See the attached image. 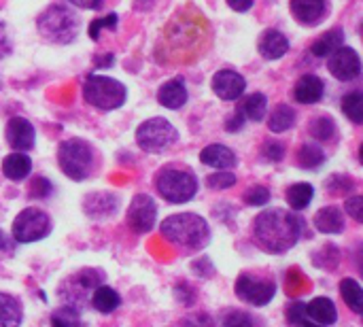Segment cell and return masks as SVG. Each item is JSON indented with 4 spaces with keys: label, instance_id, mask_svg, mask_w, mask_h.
<instances>
[{
    "label": "cell",
    "instance_id": "obj_41",
    "mask_svg": "<svg viewBox=\"0 0 363 327\" xmlns=\"http://www.w3.org/2000/svg\"><path fill=\"white\" fill-rule=\"evenodd\" d=\"M302 317H306V304H302V302H291V304L287 306V321H289V326H294V323L300 321Z\"/></svg>",
    "mask_w": 363,
    "mask_h": 327
},
{
    "label": "cell",
    "instance_id": "obj_38",
    "mask_svg": "<svg viewBox=\"0 0 363 327\" xmlns=\"http://www.w3.org/2000/svg\"><path fill=\"white\" fill-rule=\"evenodd\" d=\"M51 326L53 327H77V315L72 313V309H64V311H57L51 319Z\"/></svg>",
    "mask_w": 363,
    "mask_h": 327
},
{
    "label": "cell",
    "instance_id": "obj_7",
    "mask_svg": "<svg viewBox=\"0 0 363 327\" xmlns=\"http://www.w3.org/2000/svg\"><path fill=\"white\" fill-rule=\"evenodd\" d=\"M83 96H85V100L91 106L102 109V111H111V109H119L125 102L128 89L117 79H108V77L94 74V77H89L85 81Z\"/></svg>",
    "mask_w": 363,
    "mask_h": 327
},
{
    "label": "cell",
    "instance_id": "obj_13",
    "mask_svg": "<svg viewBox=\"0 0 363 327\" xmlns=\"http://www.w3.org/2000/svg\"><path fill=\"white\" fill-rule=\"evenodd\" d=\"M245 87H247V81L236 70L223 68V70L215 72V77H213V92L221 100H238L245 94Z\"/></svg>",
    "mask_w": 363,
    "mask_h": 327
},
{
    "label": "cell",
    "instance_id": "obj_32",
    "mask_svg": "<svg viewBox=\"0 0 363 327\" xmlns=\"http://www.w3.org/2000/svg\"><path fill=\"white\" fill-rule=\"evenodd\" d=\"M342 113L353 121L362 123L363 121V94L362 92H351L342 98Z\"/></svg>",
    "mask_w": 363,
    "mask_h": 327
},
{
    "label": "cell",
    "instance_id": "obj_6",
    "mask_svg": "<svg viewBox=\"0 0 363 327\" xmlns=\"http://www.w3.org/2000/svg\"><path fill=\"white\" fill-rule=\"evenodd\" d=\"M155 187L162 198L172 204L189 202L198 192V181L191 172L181 168H164L155 174Z\"/></svg>",
    "mask_w": 363,
    "mask_h": 327
},
{
    "label": "cell",
    "instance_id": "obj_11",
    "mask_svg": "<svg viewBox=\"0 0 363 327\" xmlns=\"http://www.w3.org/2000/svg\"><path fill=\"white\" fill-rule=\"evenodd\" d=\"M328 68L338 81H353L362 74V60L353 47H338L332 55H328Z\"/></svg>",
    "mask_w": 363,
    "mask_h": 327
},
{
    "label": "cell",
    "instance_id": "obj_24",
    "mask_svg": "<svg viewBox=\"0 0 363 327\" xmlns=\"http://www.w3.org/2000/svg\"><path fill=\"white\" fill-rule=\"evenodd\" d=\"M23 311L13 296L0 294V327H19Z\"/></svg>",
    "mask_w": 363,
    "mask_h": 327
},
{
    "label": "cell",
    "instance_id": "obj_30",
    "mask_svg": "<svg viewBox=\"0 0 363 327\" xmlns=\"http://www.w3.org/2000/svg\"><path fill=\"white\" fill-rule=\"evenodd\" d=\"M313 196H315V189L308 183H296L287 189V202L294 211H304L311 204Z\"/></svg>",
    "mask_w": 363,
    "mask_h": 327
},
{
    "label": "cell",
    "instance_id": "obj_8",
    "mask_svg": "<svg viewBox=\"0 0 363 327\" xmlns=\"http://www.w3.org/2000/svg\"><path fill=\"white\" fill-rule=\"evenodd\" d=\"M136 143L147 153H162L172 143H177V130L168 119L153 117L140 123V128L136 130Z\"/></svg>",
    "mask_w": 363,
    "mask_h": 327
},
{
    "label": "cell",
    "instance_id": "obj_3",
    "mask_svg": "<svg viewBox=\"0 0 363 327\" xmlns=\"http://www.w3.org/2000/svg\"><path fill=\"white\" fill-rule=\"evenodd\" d=\"M160 232L168 243L183 247V249H200L211 238L206 219L194 213H181V215H172L164 219L160 226Z\"/></svg>",
    "mask_w": 363,
    "mask_h": 327
},
{
    "label": "cell",
    "instance_id": "obj_21",
    "mask_svg": "<svg viewBox=\"0 0 363 327\" xmlns=\"http://www.w3.org/2000/svg\"><path fill=\"white\" fill-rule=\"evenodd\" d=\"M30 170H32V160L21 151H15V153L6 155L4 162H2V174L6 179H11V181L26 179L30 174Z\"/></svg>",
    "mask_w": 363,
    "mask_h": 327
},
{
    "label": "cell",
    "instance_id": "obj_28",
    "mask_svg": "<svg viewBox=\"0 0 363 327\" xmlns=\"http://www.w3.org/2000/svg\"><path fill=\"white\" fill-rule=\"evenodd\" d=\"M340 296H342V300L347 302V306H349L353 313L362 315L363 292H362V285H359L355 279H342V281H340Z\"/></svg>",
    "mask_w": 363,
    "mask_h": 327
},
{
    "label": "cell",
    "instance_id": "obj_4",
    "mask_svg": "<svg viewBox=\"0 0 363 327\" xmlns=\"http://www.w3.org/2000/svg\"><path fill=\"white\" fill-rule=\"evenodd\" d=\"M77 15L66 4H51L36 19L43 38L55 45H68L77 36Z\"/></svg>",
    "mask_w": 363,
    "mask_h": 327
},
{
    "label": "cell",
    "instance_id": "obj_19",
    "mask_svg": "<svg viewBox=\"0 0 363 327\" xmlns=\"http://www.w3.org/2000/svg\"><path fill=\"white\" fill-rule=\"evenodd\" d=\"M157 100L166 109H181L187 102V89H185L183 79L177 77V79L164 83L157 92Z\"/></svg>",
    "mask_w": 363,
    "mask_h": 327
},
{
    "label": "cell",
    "instance_id": "obj_46",
    "mask_svg": "<svg viewBox=\"0 0 363 327\" xmlns=\"http://www.w3.org/2000/svg\"><path fill=\"white\" fill-rule=\"evenodd\" d=\"M294 327H325V326H319V323H315V321H311L308 317H302L300 321H296Z\"/></svg>",
    "mask_w": 363,
    "mask_h": 327
},
{
    "label": "cell",
    "instance_id": "obj_16",
    "mask_svg": "<svg viewBox=\"0 0 363 327\" xmlns=\"http://www.w3.org/2000/svg\"><path fill=\"white\" fill-rule=\"evenodd\" d=\"M328 2L325 0H291V13L300 23L313 26L319 23L325 15Z\"/></svg>",
    "mask_w": 363,
    "mask_h": 327
},
{
    "label": "cell",
    "instance_id": "obj_29",
    "mask_svg": "<svg viewBox=\"0 0 363 327\" xmlns=\"http://www.w3.org/2000/svg\"><path fill=\"white\" fill-rule=\"evenodd\" d=\"M294 123H296V111L289 104H279L270 113V119H268V128L277 134L287 132Z\"/></svg>",
    "mask_w": 363,
    "mask_h": 327
},
{
    "label": "cell",
    "instance_id": "obj_37",
    "mask_svg": "<svg viewBox=\"0 0 363 327\" xmlns=\"http://www.w3.org/2000/svg\"><path fill=\"white\" fill-rule=\"evenodd\" d=\"M115 26H117V15H115V13H111V15H106V17H100V19H94V21L89 23V36L96 40L102 28L115 30Z\"/></svg>",
    "mask_w": 363,
    "mask_h": 327
},
{
    "label": "cell",
    "instance_id": "obj_35",
    "mask_svg": "<svg viewBox=\"0 0 363 327\" xmlns=\"http://www.w3.org/2000/svg\"><path fill=\"white\" fill-rule=\"evenodd\" d=\"M206 185L211 189H228V187H234L236 185V177L228 170H221V172H215L206 179Z\"/></svg>",
    "mask_w": 363,
    "mask_h": 327
},
{
    "label": "cell",
    "instance_id": "obj_39",
    "mask_svg": "<svg viewBox=\"0 0 363 327\" xmlns=\"http://www.w3.org/2000/svg\"><path fill=\"white\" fill-rule=\"evenodd\" d=\"M51 194V183L47 179H34L32 181V187H30V196L32 198H47Z\"/></svg>",
    "mask_w": 363,
    "mask_h": 327
},
{
    "label": "cell",
    "instance_id": "obj_26",
    "mask_svg": "<svg viewBox=\"0 0 363 327\" xmlns=\"http://www.w3.org/2000/svg\"><path fill=\"white\" fill-rule=\"evenodd\" d=\"M268 111V98L264 94H251L238 109V113L249 121H262Z\"/></svg>",
    "mask_w": 363,
    "mask_h": 327
},
{
    "label": "cell",
    "instance_id": "obj_23",
    "mask_svg": "<svg viewBox=\"0 0 363 327\" xmlns=\"http://www.w3.org/2000/svg\"><path fill=\"white\" fill-rule=\"evenodd\" d=\"M342 45H345V32L340 28H334V30H328L325 34H321L313 43V53L317 57H328V55H332Z\"/></svg>",
    "mask_w": 363,
    "mask_h": 327
},
{
    "label": "cell",
    "instance_id": "obj_2",
    "mask_svg": "<svg viewBox=\"0 0 363 327\" xmlns=\"http://www.w3.org/2000/svg\"><path fill=\"white\" fill-rule=\"evenodd\" d=\"M302 223L296 215L285 209H272L255 219L253 236L255 243L268 253H285L300 240Z\"/></svg>",
    "mask_w": 363,
    "mask_h": 327
},
{
    "label": "cell",
    "instance_id": "obj_33",
    "mask_svg": "<svg viewBox=\"0 0 363 327\" xmlns=\"http://www.w3.org/2000/svg\"><path fill=\"white\" fill-rule=\"evenodd\" d=\"M308 128H311V134L317 140H330L334 136V130H336V126H334V121L330 117H317V119L311 121Z\"/></svg>",
    "mask_w": 363,
    "mask_h": 327
},
{
    "label": "cell",
    "instance_id": "obj_47",
    "mask_svg": "<svg viewBox=\"0 0 363 327\" xmlns=\"http://www.w3.org/2000/svg\"><path fill=\"white\" fill-rule=\"evenodd\" d=\"M0 247H2V232H0Z\"/></svg>",
    "mask_w": 363,
    "mask_h": 327
},
{
    "label": "cell",
    "instance_id": "obj_31",
    "mask_svg": "<svg viewBox=\"0 0 363 327\" xmlns=\"http://www.w3.org/2000/svg\"><path fill=\"white\" fill-rule=\"evenodd\" d=\"M298 162H300L302 168L313 170V168H319L325 162V153H323L321 147L308 143V145H302V149L298 151Z\"/></svg>",
    "mask_w": 363,
    "mask_h": 327
},
{
    "label": "cell",
    "instance_id": "obj_27",
    "mask_svg": "<svg viewBox=\"0 0 363 327\" xmlns=\"http://www.w3.org/2000/svg\"><path fill=\"white\" fill-rule=\"evenodd\" d=\"M91 304H94L96 311L108 315V313H113L121 304V298H119V294L115 289H111L106 285H100V287H96V292L91 296Z\"/></svg>",
    "mask_w": 363,
    "mask_h": 327
},
{
    "label": "cell",
    "instance_id": "obj_40",
    "mask_svg": "<svg viewBox=\"0 0 363 327\" xmlns=\"http://www.w3.org/2000/svg\"><path fill=\"white\" fill-rule=\"evenodd\" d=\"M347 213L355 219V221H363V198L362 196H353L347 200Z\"/></svg>",
    "mask_w": 363,
    "mask_h": 327
},
{
    "label": "cell",
    "instance_id": "obj_14",
    "mask_svg": "<svg viewBox=\"0 0 363 327\" xmlns=\"http://www.w3.org/2000/svg\"><path fill=\"white\" fill-rule=\"evenodd\" d=\"M34 140H36V134H34V128L28 119L23 117H13L9 123H6V143L15 149V151H28L34 147Z\"/></svg>",
    "mask_w": 363,
    "mask_h": 327
},
{
    "label": "cell",
    "instance_id": "obj_36",
    "mask_svg": "<svg viewBox=\"0 0 363 327\" xmlns=\"http://www.w3.org/2000/svg\"><path fill=\"white\" fill-rule=\"evenodd\" d=\"M221 327H253V319L242 311H232L223 317Z\"/></svg>",
    "mask_w": 363,
    "mask_h": 327
},
{
    "label": "cell",
    "instance_id": "obj_44",
    "mask_svg": "<svg viewBox=\"0 0 363 327\" xmlns=\"http://www.w3.org/2000/svg\"><path fill=\"white\" fill-rule=\"evenodd\" d=\"M9 53V36L4 30V23L0 21V57H4Z\"/></svg>",
    "mask_w": 363,
    "mask_h": 327
},
{
    "label": "cell",
    "instance_id": "obj_15",
    "mask_svg": "<svg viewBox=\"0 0 363 327\" xmlns=\"http://www.w3.org/2000/svg\"><path fill=\"white\" fill-rule=\"evenodd\" d=\"M325 85L317 74H304L302 79H298L296 87H294V98L300 104H315L323 98Z\"/></svg>",
    "mask_w": 363,
    "mask_h": 327
},
{
    "label": "cell",
    "instance_id": "obj_25",
    "mask_svg": "<svg viewBox=\"0 0 363 327\" xmlns=\"http://www.w3.org/2000/svg\"><path fill=\"white\" fill-rule=\"evenodd\" d=\"M115 209H117V200L111 194H96V196H87L85 200V211L89 217H106L115 213Z\"/></svg>",
    "mask_w": 363,
    "mask_h": 327
},
{
    "label": "cell",
    "instance_id": "obj_1",
    "mask_svg": "<svg viewBox=\"0 0 363 327\" xmlns=\"http://www.w3.org/2000/svg\"><path fill=\"white\" fill-rule=\"evenodd\" d=\"M211 40V26L198 9H183L166 23L157 40V57L164 64L196 62Z\"/></svg>",
    "mask_w": 363,
    "mask_h": 327
},
{
    "label": "cell",
    "instance_id": "obj_42",
    "mask_svg": "<svg viewBox=\"0 0 363 327\" xmlns=\"http://www.w3.org/2000/svg\"><path fill=\"white\" fill-rule=\"evenodd\" d=\"M264 155H266L270 162H279V160H283L285 149H283V145H279V143H268V145L264 147Z\"/></svg>",
    "mask_w": 363,
    "mask_h": 327
},
{
    "label": "cell",
    "instance_id": "obj_34",
    "mask_svg": "<svg viewBox=\"0 0 363 327\" xmlns=\"http://www.w3.org/2000/svg\"><path fill=\"white\" fill-rule=\"evenodd\" d=\"M245 202L251 204V206H264L270 202V192L268 187H262V185H255V187H249L245 192Z\"/></svg>",
    "mask_w": 363,
    "mask_h": 327
},
{
    "label": "cell",
    "instance_id": "obj_18",
    "mask_svg": "<svg viewBox=\"0 0 363 327\" xmlns=\"http://www.w3.org/2000/svg\"><path fill=\"white\" fill-rule=\"evenodd\" d=\"M200 160H202V164H206L211 168H219V170H228V168L236 166V155L225 145H208L200 153Z\"/></svg>",
    "mask_w": 363,
    "mask_h": 327
},
{
    "label": "cell",
    "instance_id": "obj_12",
    "mask_svg": "<svg viewBox=\"0 0 363 327\" xmlns=\"http://www.w3.org/2000/svg\"><path fill=\"white\" fill-rule=\"evenodd\" d=\"M155 215H157V209H155L153 198H149L147 194H138L130 202V209H128V226L136 234H147L155 226Z\"/></svg>",
    "mask_w": 363,
    "mask_h": 327
},
{
    "label": "cell",
    "instance_id": "obj_5",
    "mask_svg": "<svg viewBox=\"0 0 363 327\" xmlns=\"http://www.w3.org/2000/svg\"><path fill=\"white\" fill-rule=\"evenodd\" d=\"M57 164L68 179L83 181L91 174V168H94L91 147L81 138L64 140L57 149Z\"/></svg>",
    "mask_w": 363,
    "mask_h": 327
},
{
    "label": "cell",
    "instance_id": "obj_43",
    "mask_svg": "<svg viewBox=\"0 0 363 327\" xmlns=\"http://www.w3.org/2000/svg\"><path fill=\"white\" fill-rule=\"evenodd\" d=\"M253 2H255V0H228V4H230L234 11H238V13L249 11V9L253 6Z\"/></svg>",
    "mask_w": 363,
    "mask_h": 327
},
{
    "label": "cell",
    "instance_id": "obj_20",
    "mask_svg": "<svg viewBox=\"0 0 363 327\" xmlns=\"http://www.w3.org/2000/svg\"><path fill=\"white\" fill-rule=\"evenodd\" d=\"M306 317L319 326H332L338 319L336 304L330 298H315L311 304H306Z\"/></svg>",
    "mask_w": 363,
    "mask_h": 327
},
{
    "label": "cell",
    "instance_id": "obj_22",
    "mask_svg": "<svg viewBox=\"0 0 363 327\" xmlns=\"http://www.w3.org/2000/svg\"><path fill=\"white\" fill-rule=\"evenodd\" d=\"M315 226L319 232L323 234H340L345 230V217L340 213V209L336 206H325L317 213L315 217Z\"/></svg>",
    "mask_w": 363,
    "mask_h": 327
},
{
    "label": "cell",
    "instance_id": "obj_10",
    "mask_svg": "<svg viewBox=\"0 0 363 327\" xmlns=\"http://www.w3.org/2000/svg\"><path fill=\"white\" fill-rule=\"evenodd\" d=\"M277 294V285L266 279H255L251 275H240L236 281V296L253 306H266Z\"/></svg>",
    "mask_w": 363,
    "mask_h": 327
},
{
    "label": "cell",
    "instance_id": "obj_17",
    "mask_svg": "<svg viewBox=\"0 0 363 327\" xmlns=\"http://www.w3.org/2000/svg\"><path fill=\"white\" fill-rule=\"evenodd\" d=\"M289 51V40L283 32L279 30H268L259 38V53L266 60H279Z\"/></svg>",
    "mask_w": 363,
    "mask_h": 327
},
{
    "label": "cell",
    "instance_id": "obj_45",
    "mask_svg": "<svg viewBox=\"0 0 363 327\" xmlns=\"http://www.w3.org/2000/svg\"><path fill=\"white\" fill-rule=\"evenodd\" d=\"M68 2L74 6H81V9H98L102 0H68Z\"/></svg>",
    "mask_w": 363,
    "mask_h": 327
},
{
    "label": "cell",
    "instance_id": "obj_9",
    "mask_svg": "<svg viewBox=\"0 0 363 327\" xmlns=\"http://www.w3.org/2000/svg\"><path fill=\"white\" fill-rule=\"evenodd\" d=\"M51 232V219L40 209H23L13 221V238L17 243H36Z\"/></svg>",
    "mask_w": 363,
    "mask_h": 327
}]
</instances>
